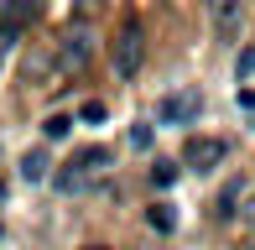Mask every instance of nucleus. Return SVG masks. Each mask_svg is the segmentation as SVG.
<instances>
[{
	"instance_id": "obj_1",
	"label": "nucleus",
	"mask_w": 255,
	"mask_h": 250,
	"mask_svg": "<svg viewBox=\"0 0 255 250\" xmlns=\"http://www.w3.org/2000/svg\"><path fill=\"white\" fill-rule=\"evenodd\" d=\"M110 162H115V151H110V146H84V151H73V156H68L63 167H57L52 188L73 198V193H84V188L94 183V177H99V172H104Z\"/></svg>"
},
{
	"instance_id": "obj_2",
	"label": "nucleus",
	"mask_w": 255,
	"mask_h": 250,
	"mask_svg": "<svg viewBox=\"0 0 255 250\" xmlns=\"http://www.w3.org/2000/svg\"><path fill=\"white\" fill-rule=\"evenodd\" d=\"M224 156H229L224 135H188V141H182V167H188V172H214Z\"/></svg>"
},
{
	"instance_id": "obj_3",
	"label": "nucleus",
	"mask_w": 255,
	"mask_h": 250,
	"mask_svg": "<svg viewBox=\"0 0 255 250\" xmlns=\"http://www.w3.org/2000/svg\"><path fill=\"white\" fill-rule=\"evenodd\" d=\"M89 52H94V37H89L84 26H68L63 42H57V52H52V63H57V73H78V68L89 63Z\"/></svg>"
},
{
	"instance_id": "obj_4",
	"label": "nucleus",
	"mask_w": 255,
	"mask_h": 250,
	"mask_svg": "<svg viewBox=\"0 0 255 250\" xmlns=\"http://www.w3.org/2000/svg\"><path fill=\"white\" fill-rule=\"evenodd\" d=\"M198 110H203V94H198V89H177V94H161L156 120H161V125H193V120H198Z\"/></svg>"
},
{
	"instance_id": "obj_5",
	"label": "nucleus",
	"mask_w": 255,
	"mask_h": 250,
	"mask_svg": "<svg viewBox=\"0 0 255 250\" xmlns=\"http://www.w3.org/2000/svg\"><path fill=\"white\" fill-rule=\"evenodd\" d=\"M135 68H141V26H135V21H125L120 37H115V73L130 78Z\"/></svg>"
},
{
	"instance_id": "obj_6",
	"label": "nucleus",
	"mask_w": 255,
	"mask_h": 250,
	"mask_svg": "<svg viewBox=\"0 0 255 250\" xmlns=\"http://www.w3.org/2000/svg\"><path fill=\"white\" fill-rule=\"evenodd\" d=\"M240 198H245V177H229L224 193L214 198V219H219V224H224V219H235V214H240Z\"/></svg>"
},
{
	"instance_id": "obj_7",
	"label": "nucleus",
	"mask_w": 255,
	"mask_h": 250,
	"mask_svg": "<svg viewBox=\"0 0 255 250\" xmlns=\"http://www.w3.org/2000/svg\"><path fill=\"white\" fill-rule=\"evenodd\" d=\"M42 177H47V146L21 156V183H42Z\"/></svg>"
},
{
	"instance_id": "obj_8",
	"label": "nucleus",
	"mask_w": 255,
	"mask_h": 250,
	"mask_svg": "<svg viewBox=\"0 0 255 250\" xmlns=\"http://www.w3.org/2000/svg\"><path fill=\"white\" fill-rule=\"evenodd\" d=\"M68 130H73L68 115H47V120H42V135H47V141H68Z\"/></svg>"
},
{
	"instance_id": "obj_9",
	"label": "nucleus",
	"mask_w": 255,
	"mask_h": 250,
	"mask_svg": "<svg viewBox=\"0 0 255 250\" xmlns=\"http://www.w3.org/2000/svg\"><path fill=\"white\" fill-rule=\"evenodd\" d=\"M37 16H42L37 5H5V26H10V31H16V26H26V21H37Z\"/></svg>"
},
{
	"instance_id": "obj_10",
	"label": "nucleus",
	"mask_w": 255,
	"mask_h": 250,
	"mask_svg": "<svg viewBox=\"0 0 255 250\" xmlns=\"http://www.w3.org/2000/svg\"><path fill=\"white\" fill-rule=\"evenodd\" d=\"M151 183L156 188H172V183H177V162H156L151 167Z\"/></svg>"
},
{
	"instance_id": "obj_11",
	"label": "nucleus",
	"mask_w": 255,
	"mask_h": 250,
	"mask_svg": "<svg viewBox=\"0 0 255 250\" xmlns=\"http://www.w3.org/2000/svg\"><path fill=\"white\" fill-rule=\"evenodd\" d=\"M151 224H156L161 235H167V230H177V214H172L167 203H156V209H151Z\"/></svg>"
},
{
	"instance_id": "obj_12",
	"label": "nucleus",
	"mask_w": 255,
	"mask_h": 250,
	"mask_svg": "<svg viewBox=\"0 0 255 250\" xmlns=\"http://www.w3.org/2000/svg\"><path fill=\"white\" fill-rule=\"evenodd\" d=\"M130 146L146 151V146H151V125H130Z\"/></svg>"
},
{
	"instance_id": "obj_13",
	"label": "nucleus",
	"mask_w": 255,
	"mask_h": 250,
	"mask_svg": "<svg viewBox=\"0 0 255 250\" xmlns=\"http://www.w3.org/2000/svg\"><path fill=\"white\" fill-rule=\"evenodd\" d=\"M104 115H110V110H104V99H89V105H84V120H89V125H99Z\"/></svg>"
},
{
	"instance_id": "obj_14",
	"label": "nucleus",
	"mask_w": 255,
	"mask_h": 250,
	"mask_svg": "<svg viewBox=\"0 0 255 250\" xmlns=\"http://www.w3.org/2000/svg\"><path fill=\"white\" fill-rule=\"evenodd\" d=\"M250 73H255V47L240 52V78H250Z\"/></svg>"
},
{
	"instance_id": "obj_15",
	"label": "nucleus",
	"mask_w": 255,
	"mask_h": 250,
	"mask_svg": "<svg viewBox=\"0 0 255 250\" xmlns=\"http://www.w3.org/2000/svg\"><path fill=\"white\" fill-rule=\"evenodd\" d=\"M245 219L255 224V193H250V198H245Z\"/></svg>"
},
{
	"instance_id": "obj_16",
	"label": "nucleus",
	"mask_w": 255,
	"mask_h": 250,
	"mask_svg": "<svg viewBox=\"0 0 255 250\" xmlns=\"http://www.w3.org/2000/svg\"><path fill=\"white\" fill-rule=\"evenodd\" d=\"M0 58H5V37H0Z\"/></svg>"
},
{
	"instance_id": "obj_17",
	"label": "nucleus",
	"mask_w": 255,
	"mask_h": 250,
	"mask_svg": "<svg viewBox=\"0 0 255 250\" xmlns=\"http://www.w3.org/2000/svg\"><path fill=\"white\" fill-rule=\"evenodd\" d=\"M0 203H5V183H0Z\"/></svg>"
},
{
	"instance_id": "obj_18",
	"label": "nucleus",
	"mask_w": 255,
	"mask_h": 250,
	"mask_svg": "<svg viewBox=\"0 0 255 250\" xmlns=\"http://www.w3.org/2000/svg\"><path fill=\"white\" fill-rule=\"evenodd\" d=\"M89 250H99V245H89Z\"/></svg>"
}]
</instances>
